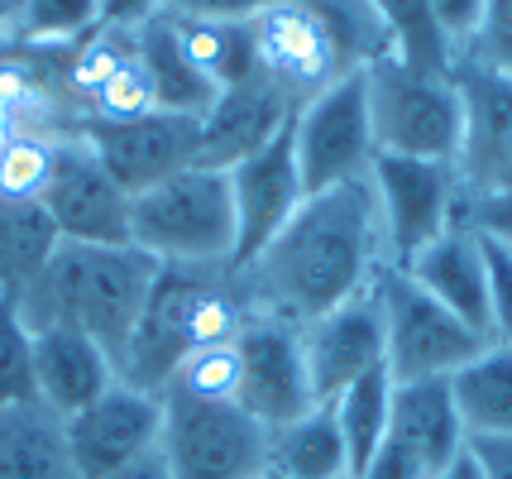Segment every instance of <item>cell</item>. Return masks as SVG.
<instances>
[{"instance_id":"obj_1","label":"cell","mask_w":512,"mask_h":479,"mask_svg":"<svg viewBox=\"0 0 512 479\" xmlns=\"http://www.w3.org/2000/svg\"><path fill=\"white\" fill-rule=\"evenodd\" d=\"M379 269H388V259H383L374 183L359 178L302 197L288 226L249 264L235 269V283L254 317L307 326L340 307L345 297H355L359 288H369Z\"/></svg>"},{"instance_id":"obj_2","label":"cell","mask_w":512,"mask_h":479,"mask_svg":"<svg viewBox=\"0 0 512 479\" xmlns=\"http://www.w3.org/2000/svg\"><path fill=\"white\" fill-rule=\"evenodd\" d=\"M158 259L134 245H72L63 240L48 269L15 302L29 326H77L120 365L134 321L149 302L158 278Z\"/></svg>"},{"instance_id":"obj_3","label":"cell","mask_w":512,"mask_h":479,"mask_svg":"<svg viewBox=\"0 0 512 479\" xmlns=\"http://www.w3.org/2000/svg\"><path fill=\"white\" fill-rule=\"evenodd\" d=\"M130 245L173 269H201V274L235 269L230 173L192 163L130 197Z\"/></svg>"},{"instance_id":"obj_4","label":"cell","mask_w":512,"mask_h":479,"mask_svg":"<svg viewBox=\"0 0 512 479\" xmlns=\"http://www.w3.org/2000/svg\"><path fill=\"white\" fill-rule=\"evenodd\" d=\"M364 96L379 154L455 163L465 135V101L455 72H422L383 53L364 68Z\"/></svg>"},{"instance_id":"obj_5","label":"cell","mask_w":512,"mask_h":479,"mask_svg":"<svg viewBox=\"0 0 512 479\" xmlns=\"http://www.w3.org/2000/svg\"><path fill=\"white\" fill-rule=\"evenodd\" d=\"M374 288H379L383 307V369L393 384L450 379L489 345L474 326H465L402 269H379Z\"/></svg>"},{"instance_id":"obj_6","label":"cell","mask_w":512,"mask_h":479,"mask_svg":"<svg viewBox=\"0 0 512 479\" xmlns=\"http://www.w3.org/2000/svg\"><path fill=\"white\" fill-rule=\"evenodd\" d=\"M158 456L168 479H254L268 465V432L240 403H197L163 393Z\"/></svg>"},{"instance_id":"obj_7","label":"cell","mask_w":512,"mask_h":479,"mask_svg":"<svg viewBox=\"0 0 512 479\" xmlns=\"http://www.w3.org/2000/svg\"><path fill=\"white\" fill-rule=\"evenodd\" d=\"M369 183H374L388 269L412 264L436 235H446L455 221H465V192H460L455 163L379 154L369 168Z\"/></svg>"},{"instance_id":"obj_8","label":"cell","mask_w":512,"mask_h":479,"mask_svg":"<svg viewBox=\"0 0 512 479\" xmlns=\"http://www.w3.org/2000/svg\"><path fill=\"white\" fill-rule=\"evenodd\" d=\"M292 149H297V168H302L307 197L369 178L379 149H374V125H369L364 68L340 77L335 87L312 96L302 111L292 115Z\"/></svg>"},{"instance_id":"obj_9","label":"cell","mask_w":512,"mask_h":479,"mask_svg":"<svg viewBox=\"0 0 512 479\" xmlns=\"http://www.w3.org/2000/svg\"><path fill=\"white\" fill-rule=\"evenodd\" d=\"M469 446L450 379L393 384L388 432L359 479H436Z\"/></svg>"},{"instance_id":"obj_10","label":"cell","mask_w":512,"mask_h":479,"mask_svg":"<svg viewBox=\"0 0 512 479\" xmlns=\"http://www.w3.org/2000/svg\"><path fill=\"white\" fill-rule=\"evenodd\" d=\"M67 451L77 460L82 479H101L134 465V460L154 456L163 441V393H144L115 379L96 403H87L82 412H72L63 422Z\"/></svg>"},{"instance_id":"obj_11","label":"cell","mask_w":512,"mask_h":479,"mask_svg":"<svg viewBox=\"0 0 512 479\" xmlns=\"http://www.w3.org/2000/svg\"><path fill=\"white\" fill-rule=\"evenodd\" d=\"M77 135H82V144L96 154V163L111 173L115 183L125 187L130 197H139L154 183L197 163L201 120L197 115L154 111L144 120H134V125H87L82 120Z\"/></svg>"},{"instance_id":"obj_12","label":"cell","mask_w":512,"mask_h":479,"mask_svg":"<svg viewBox=\"0 0 512 479\" xmlns=\"http://www.w3.org/2000/svg\"><path fill=\"white\" fill-rule=\"evenodd\" d=\"M230 274V269H225ZM216 274H201V269H173L163 264L149 288V302L134 321L130 341H125V355L115 365V379L130 388H144V393H163L178 374L182 355L192 350L187 341V317H192V302L197 293L211 283Z\"/></svg>"},{"instance_id":"obj_13","label":"cell","mask_w":512,"mask_h":479,"mask_svg":"<svg viewBox=\"0 0 512 479\" xmlns=\"http://www.w3.org/2000/svg\"><path fill=\"white\" fill-rule=\"evenodd\" d=\"M450 72L465 101V135H460L455 173L469 206L512 192V77H498L474 63H455Z\"/></svg>"},{"instance_id":"obj_14","label":"cell","mask_w":512,"mask_h":479,"mask_svg":"<svg viewBox=\"0 0 512 479\" xmlns=\"http://www.w3.org/2000/svg\"><path fill=\"white\" fill-rule=\"evenodd\" d=\"M297 341H302V365H307V379H312V398L331 403L340 388H350L355 379L383 369L379 288L369 283L355 297H345L340 307H331L326 317L297 326Z\"/></svg>"},{"instance_id":"obj_15","label":"cell","mask_w":512,"mask_h":479,"mask_svg":"<svg viewBox=\"0 0 512 479\" xmlns=\"http://www.w3.org/2000/svg\"><path fill=\"white\" fill-rule=\"evenodd\" d=\"M44 211L72 245H130V192L96 163L82 135L63 139Z\"/></svg>"},{"instance_id":"obj_16","label":"cell","mask_w":512,"mask_h":479,"mask_svg":"<svg viewBox=\"0 0 512 479\" xmlns=\"http://www.w3.org/2000/svg\"><path fill=\"white\" fill-rule=\"evenodd\" d=\"M235 345H240V408L264 432H278V427H288L302 412L316 408L312 379H307V365H302L297 326L273 317H254Z\"/></svg>"},{"instance_id":"obj_17","label":"cell","mask_w":512,"mask_h":479,"mask_svg":"<svg viewBox=\"0 0 512 479\" xmlns=\"http://www.w3.org/2000/svg\"><path fill=\"white\" fill-rule=\"evenodd\" d=\"M302 168L292 149V125L283 135H273L264 149H254L249 159L230 168V206H235V269L249 264L268 240L292 221V211L302 206Z\"/></svg>"},{"instance_id":"obj_18","label":"cell","mask_w":512,"mask_h":479,"mask_svg":"<svg viewBox=\"0 0 512 479\" xmlns=\"http://www.w3.org/2000/svg\"><path fill=\"white\" fill-rule=\"evenodd\" d=\"M402 274L489 341V254L484 235L469 221H455L446 235H436L412 264H402Z\"/></svg>"},{"instance_id":"obj_19","label":"cell","mask_w":512,"mask_h":479,"mask_svg":"<svg viewBox=\"0 0 512 479\" xmlns=\"http://www.w3.org/2000/svg\"><path fill=\"white\" fill-rule=\"evenodd\" d=\"M115 384V360L77 326H34V398L53 417H72Z\"/></svg>"},{"instance_id":"obj_20","label":"cell","mask_w":512,"mask_h":479,"mask_svg":"<svg viewBox=\"0 0 512 479\" xmlns=\"http://www.w3.org/2000/svg\"><path fill=\"white\" fill-rule=\"evenodd\" d=\"M288 125H292V106L249 72L240 87L221 92L216 106L201 115L197 163L201 168H221V173H230V168L240 159H249L254 149H264L273 135H283Z\"/></svg>"},{"instance_id":"obj_21","label":"cell","mask_w":512,"mask_h":479,"mask_svg":"<svg viewBox=\"0 0 512 479\" xmlns=\"http://www.w3.org/2000/svg\"><path fill=\"white\" fill-rule=\"evenodd\" d=\"M134 48H139V63H144V77L154 87V106L173 115H206L216 106V87L192 68V58L182 53V39L173 29V15L168 10H154L149 20L134 24Z\"/></svg>"},{"instance_id":"obj_22","label":"cell","mask_w":512,"mask_h":479,"mask_svg":"<svg viewBox=\"0 0 512 479\" xmlns=\"http://www.w3.org/2000/svg\"><path fill=\"white\" fill-rule=\"evenodd\" d=\"M0 479H82L67 451L63 417L44 403L0 408Z\"/></svg>"},{"instance_id":"obj_23","label":"cell","mask_w":512,"mask_h":479,"mask_svg":"<svg viewBox=\"0 0 512 479\" xmlns=\"http://www.w3.org/2000/svg\"><path fill=\"white\" fill-rule=\"evenodd\" d=\"M450 393L465 436H512V345L489 341L450 374Z\"/></svg>"},{"instance_id":"obj_24","label":"cell","mask_w":512,"mask_h":479,"mask_svg":"<svg viewBox=\"0 0 512 479\" xmlns=\"http://www.w3.org/2000/svg\"><path fill=\"white\" fill-rule=\"evenodd\" d=\"M268 470L283 479H345L350 460H345V441L326 403L302 412L297 422L268 432Z\"/></svg>"},{"instance_id":"obj_25","label":"cell","mask_w":512,"mask_h":479,"mask_svg":"<svg viewBox=\"0 0 512 479\" xmlns=\"http://www.w3.org/2000/svg\"><path fill=\"white\" fill-rule=\"evenodd\" d=\"M63 235L44 202H0V293L20 297L48 269Z\"/></svg>"},{"instance_id":"obj_26","label":"cell","mask_w":512,"mask_h":479,"mask_svg":"<svg viewBox=\"0 0 512 479\" xmlns=\"http://www.w3.org/2000/svg\"><path fill=\"white\" fill-rule=\"evenodd\" d=\"M173 29H178L182 53L192 58V68L216 92L240 87L254 72V29H249V20H187V15H173Z\"/></svg>"},{"instance_id":"obj_27","label":"cell","mask_w":512,"mask_h":479,"mask_svg":"<svg viewBox=\"0 0 512 479\" xmlns=\"http://www.w3.org/2000/svg\"><path fill=\"white\" fill-rule=\"evenodd\" d=\"M326 408H331L335 427H340V441H345L350 479H359L364 465L379 451L383 432H388V408H393V379H388V369H374V374L355 379L350 388H340Z\"/></svg>"},{"instance_id":"obj_28","label":"cell","mask_w":512,"mask_h":479,"mask_svg":"<svg viewBox=\"0 0 512 479\" xmlns=\"http://www.w3.org/2000/svg\"><path fill=\"white\" fill-rule=\"evenodd\" d=\"M101 24L96 0H15L10 39L29 48H72Z\"/></svg>"},{"instance_id":"obj_29","label":"cell","mask_w":512,"mask_h":479,"mask_svg":"<svg viewBox=\"0 0 512 479\" xmlns=\"http://www.w3.org/2000/svg\"><path fill=\"white\" fill-rule=\"evenodd\" d=\"M134 53H139L134 48V24H96L87 39L72 44V58H67V96L77 106V120H82V101L101 82H111Z\"/></svg>"},{"instance_id":"obj_30","label":"cell","mask_w":512,"mask_h":479,"mask_svg":"<svg viewBox=\"0 0 512 479\" xmlns=\"http://www.w3.org/2000/svg\"><path fill=\"white\" fill-rule=\"evenodd\" d=\"M254 321L245 293L235 283V269L230 274H216L192 302V317H187V341L192 350L197 345H235L245 336V326Z\"/></svg>"},{"instance_id":"obj_31","label":"cell","mask_w":512,"mask_h":479,"mask_svg":"<svg viewBox=\"0 0 512 479\" xmlns=\"http://www.w3.org/2000/svg\"><path fill=\"white\" fill-rule=\"evenodd\" d=\"M163 393H182V398H197V403H240V345L187 350L173 384Z\"/></svg>"},{"instance_id":"obj_32","label":"cell","mask_w":512,"mask_h":479,"mask_svg":"<svg viewBox=\"0 0 512 479\" xmlns=\"http://www.w3.org/2000/svg\"><path fill=\"white\" fill-rule=\"evenodd\" d=\"M39 403L34 398V326L10 293H0V408Z\"/></svg>"},{"instance_id":"obj_33","label":"cell","mask_w":512,"mask_h":479,"mask_svg":"<svg viewBox=\"0 0 512 479\" xmlns=\"http://www.w3.org/2000/svg\"><path fill=\"white\" fill-rule=\"evenodd\" d=\"M63 139L53 135H20L0 149V202H44L53 163Z\"/></svg>"},{"instance_id":"obj_34","label":"cell","mask_w":512,"mask_h":479,"mask_svg":"<svg viewBox=\"0 0 512 479\" xmlns=\"http://www.w3.org/2000/svg\"><path fill=\"white\" fill-rule=\"evenodd\" d=\"M154 111H158L154 87H149V77H144L139 53L115 72L111 82H101V87L82 101V120H87V125H134V120H144V115H154ZM82 120H77V125H82Z\"/></svg>"},{"instance_id":"obj_35","label":"cell","mask_w":512,"mask_h":479,"mask_svg":"<svg viewBox=\"0 0 512 479\" xmlns=\"http://www.w3.org/2000/svg\"><path fill=\"white\" fill-rule=\"evenodd\" d=\"M431 15H436V29L450 48V63H460L474 39L484 34V20H489V0H431Z\"/></svg>"},{"instance_id":"obj_36","label":"cell","mask_w":512,"mask_h":479,"mask_svg":"<svg viewBox=\"0 0 512 479\" xmlns=\"http://www.w3.org/2000/svg\"><path fill=\"white\" fill-rule=\"evenodd\" d=\"M489 254V341L512 345V250L484 235Z\"/></svg>"},{"instance_id":"obj_37","label":"cell","mask_w":512,"mask_h":479,"mask_svg":"<svg viewBox=\"0 0 512 479\" xmlns=\"http://www.w3.org/2000/svg\"><path fill=\"white\" fill-rule=\"evenodd\" d=\"M278 0H163L158 10L187 15V20H254Z\"/></svg>"},{"instance_id":"obj_38","label":"cell","mask_w":512,"mask_h":479,"mask_svg":"<svg viewBox=\"0 0 512 479\" xmlns=\"http://www.w3.org/2000/svg\"><path fill=\"white\" fill-rule=\"evenodd\" d=\"M465 221L479 230V235H489V240H498V245L512 250V192H498V197H484V202H469Z\"/></svg>"},{"instance_id":"obj_39","label":"cell","mask_w":512,"mask_h":479,"mask_svg":"<svg viewBox=\"0 0 512 479\" xmlns=\"http://www.w3.org/2000/svg\"><path fill=\"white\" fill-rule=\"evenodd\" d=\"M469 456L484 479H512V436H469Z\"/></svg>"},{"instance_id":"obj_40","label":"cell","mask_w":512,"mask_h":479,"mask_svg":"<svg viewBox=\"0 0 512 479\" xmlns=\"http://www.w3.org/2000/svg\"><path fill=\"white\" fill-rule=\"evenodd\" d=\"M101 5V24H139L149 20L163 0H96Z\"/></svg>"},{"instance_id":"obj_41","label":"cell","mask_w":512,"mask_h":479,"mask_svg":"<svg viewBox=\"0 0 512 479\" xmlns=\"http://www.w3.org/2000/svg\"><path fill=\"white\" fill-rule=\"evenodd\" d=\"M101 479H168V465H163V456H144V460H134V465H120V470H111V475H101Z\"/></svg>"},{"instance_id":"obj_42","label":"cell","mask_w":512,"mask_h":479,"mask_svg":"<svg viewBox=\"0 0 512 479\" xmlns=\"http://www.w3.org/2000/svg\"><path fill=\"white\" fill-rule=\"evenodd\" d=\"M24 135V120H20V111H15V106H10V101H5V96H0V149H5V144H15V139Z\"/></svg>"},{"instance_id":"obj_43","label":"cell","mask_w":512,"mask_h":479,"mask_svg":"<svg viewBox=\"0 0 512 479\" xmlns=\"http://www.w3.org/2000/svg\"><path fill=\"white\" fill-rule=\"evenodd\" d=\"M436 479H484V475H479V465H474V456H469V446H465V451L450 460V465Z\"/></svg>"},{"instance_id":"obj_44","label":"cell","mask_w":512,"mask_h":479,"mask_svg":"<svg viewBox=\"0 0 512 479\" xmlns=\"http://www.w3.org/2000/svg\"><path fill=\"white\" fill-rule=\"evenodd\" d=\"M489 20H498V24H508L512 29V0H489Z\"/></svg>"},{"instance_id":"obj_45","label":"cell","mask_w":512,"mask_h":479,"mask_svg":"<svg viewBox=\"0 0 512 479\" xmlns=\"http://www.w3.org/2000/svg\"><path fill=\"white\" fill-rule=\"evenodd\" d=\"M10 15H15V5L0 0V44H5V34H10Z\"/></svg>"},{"instance_id":"obj_46","label":"cell","mask_w":512,"mask_h":479,"mask_svg":"<svg viewBox=\"0 0 512 479\" xmlns=\"http://www.w3.org/2000/svg\"><path fill=\"white\" fill-rule=\"evenodd\" d=\"M254 479H283V475H273V470H268V465H264V470H259V475H254Z\"/></svg>"},{"instance_id":"obj_47","label":"cell","mask_w":512,"mask_h":479,"mask_svg":"<svg viewBox=\"0 0 512 479\" xmlns=\"http://www.w3.org/2000/svg\"><path fill=\"white\" fill-rule=\"evenodd\" d=\"M5 5H15V0H5Z\"/></svg>"},{"instance_id":"obj_48","label":"cell","mask_w":512,"mask_h":479,"mask_svg":"<svg viewBox=\"0 0 512 479\" xmlns=\"http://www.w3.org/2000/svg\"><path fill=\"white\" fill-rule=\"evenodd\" d=\"M345 479H350V475H345Z\"/></svg>"}]
</instances>
